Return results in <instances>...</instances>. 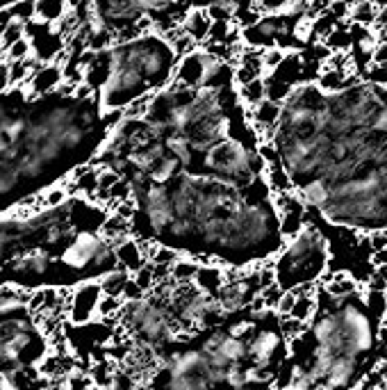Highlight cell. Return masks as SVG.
I'll list each match as a JSON object with an SVG mask.
<instances>
[{
	"mask_svg": "<svg viewBox=\"0 0 387 390\" xmlns=\"http://www.w3.org/2000/svg\"><path fill=\"white\" fill-rule=\"evenodd\" d=\"M232 71L217 59L198 87L171 80L144 117L124 115L91 167L117 176L94 197L117 199L112 210L137 244L246 272L269 265L287 238Z\"/></svg>",
	"mask_w": 387,
	"mask_h": 390,
	"instance_id": "obj_1",
	"label": "cell"
},
{
	"mask_svg": "<svg viewBox=\"0 0 387 390\" xmlns=\"http://www.w3.org/2000/svg\"><path fill=\"white\" fill-rule=\"evenodd\" d=\"M121 119L124 112L103 110L98 98H78L69 82L48 94L25 85L0 91V214L73 183Z\"/></svg>",
	"mask_w": 387,
	"mask_h": 390,
	"instance_id": "obj_2",
	"label": "cell"
},
{
	"mask_svg": "<svg viewBox=\"0 0 387 390\" xmlns=\"http://www.w3.org/2000/svg\"><path fill=\"white\" fill-rule=\"evenodd\" d=\"M126 224L91 194L0 214V292L73 290L126 270Z\"/></svg>",
	"mask_w": 387,
	"mask_h": 390,
	"instance_id": "obj_3",
	"label": "cell"
},
{
	"mask_svg": "<svg viewBox=\"0 0 387 390\" xmlns=\"http://www.w3.org/2000/svg\"><path fill=\"white\" fill-rule=\"evenodd\" d=\"M146 390H271L287 358L280 315L230 311L157 354Z\"/></svg>",
	"mask_w": 387,
	"mask_h": 390,
	"instance_id": "obj_4",
	"label": "cell"
},
{
	"mask_svg": "<svg viewBox=\"0 0 387 390\" xmlns=\"http://www.w3.org/2000/svg\"><path fill=\"white\" fill-rule=\"evenodd\" d=\"M176 64L178 55L160 33H146L80 55L83 82L94 89L100 108L121 112L132 101L165 89L173 80Z\"/></svg>",
	"mask_w": 387,
	"mask_h": 390,
	"instance_id": "obj_5",
	"label": "cell"
},
{
	"mask_svg": "<svg viewBox=\"0 0 387 390\" xmlns=\"http://www.w3.org/2000/svg\"><path fill=\"white\" fill-rule=\"evenodd\" d=\"M328 244L326 235L305 222L303 229L285 242L276 263L271 265L273 285L280 292H292L301 285H317L328 270Z\"/></svg>",
	"mask_w": 387,
	"mask_h": 390,
	"instance_id": "obj_6",
	"label": "cell"
},
{
	"mask_svg": "<svg viewBox=\"0 0 387 390\" xmlns=\"http://www.w3.org/2000/svg\"><path fill=\"white\" fill-rule=\"evenodd\" d=\"M46 354V338L39 324L21 311L0 306V374L12 379L30 372Z\"/></svg>",
	"mask_w": 387,
	"mask_h": 390,
	"instance_id": "obj_7",
	"label": "cell"
},
{
	"mask_svg": "<svg viewBox=\"0 0 387 390\" xmlns=\"http://www.w3.org/2000/svg\"><path fill=\"white\" fill-rule=\"evenodd\" d=\"M62 82H64L62 64H42L28 78L25 87L32 91V94H48V91H55Z\"/></svg>",
	"mask_w": 387,
	"mask_h": 390,
	"instance_id": "obj_8",
	"label": "cell"
},
{
	"mask_svg": "<svg viewBox=\"0 0 387 390\" xmlns=\"http://www.w3.org/2000/svg\"><path fill=\"white\" fill-rule=\"evenodd\" d=\"M210 28H212V18L208 16L206 9H191L180 25L182 33L191 37L196 44H206L210 37Z\"/></svg>",
	"mask_w": 387,
	"mask_h": 390,
	"instance_id": "obj_9",
	"label": "cell"
},
{
	"mask_svg": "<svg viewBox=\"0 0 387 390\" xmlns=\"http://www.w3.org/2000/svg\"><path fill=\"white\" fill-rule=\"evenodd\" d=\"M69 12L66 0H35V18L55 25Z\"/></svg>",
	"mask_w": 387,
	"mask_h": 390,
	"instance_id": "obj_10",
	"label": "cell"
},
{
	"mask_svg": "<svg viewBox=\"0 0 387 390\" xmlns=\"http://www.w3.org/2000/svg\"><path fill=\"white\" fill-rule=\"evenodd\" d=\"M323 290L331 297H335V299H344V297H351L358 292V281H355L353 276L340 272V274H333L331 279L323 283Z\"/></svg>",
	"mask_w": 387,
	"mask_h": 390,
	"instance_id": "obj_11",
	"label": "cell"
},
{
	"mask_svg": "<svg viewBox=\"0 0 387 390\" xmlns=\"http://www.w3.org/2000/svg\"><path fill=\"white\" fill-rule=\"evenodd\" d=\"M237 94H239V101L246 105L249 110H253L258 105V103H262L264 98H267V89H264V80L262 78H256L251 80L249 85H242L237 87Z\"/></svg>",
	"mask_w": 387,
	"mask_h": 390,
	"instance_id": "obj_12",
	"label": "cell"
},
{
	"mask_svg": "<svg viewBox=\"0 0 387 390\" xmlns=\"http://www.w3.org/2000/svg\"><path fill=\"white\" fill-rule=\"evenodd\" d=\"M376 12H379V9H376V7L371 5V0H364V3H355V5H351L349 16H351L358 25L367 28V25H371L374 21H376Z\"/></svg>",
	"mask_w": 387,
	"mask_h": 390,
	"instance_id": "obj_13",
	"label": "cell"
},
{
	"mask_svg": "<svg viewBox=\"0 0 387 390\" xmlns=\"http://www.w3.org/2000/svg\"><path fill=\"white\" fill-rule=\"evenodd\" d=\"M30 55H32V41H30L28 37H21L5 50L7 62H18V59H25Z\"/></svg>",
	"mask_w": 387,
	"mask_h": 390,
	"instance_id": "obj_14",
	"label": "cell"
},
{
	"mask_svg": "<svg viewBox=\"0 0 387 390\" xmlns=\"http://www.w3.org/2000/svg\"><path fill=\"white\" fill-rule=\"evenodd\" d=\"M21 37H25V23H21V21H12L3 33H0V46H3L5 50L14 44V41H18Z\"/></svg>",
	"mask_w": 387,
	"mask_h": 390,
	"instance_id": "obj_15",
	"label": "cell"
},
{
	"mask_svg": "<svg viewBox=\"0 0 387 390\" xmlns=\"http://www.w3.org/2000/svg\"><path fill=\"white\" fill-rule=\"evenodd\" d=\"M292 3V0H256V7L260 12H267V14H276L280 9H285Z\"/></svg>",
	"mask_w": 387,
	"mask_h": 390,
	"instance_id": "obj_16",
	"label": "cell"
},
{
	"mask_svg": "<svg viewBox=\"0 0 387 390\" xmlns=\"http://www.w3.org/2000/svg\"><path fill=\"white\" fill-rule=\"evenodd\" d=\"M371 62H374V64H379V67H387V44H385V41H381L379 46H374Z\"/></svg>",
	"mask_w": 387,
	"mask_h": 390,
	"instance_id": "obj_17",
	"label": "cell"
},
{
	"mask_svg": "<svg viewBox=\"0 0 387 390\" xmlns=\"http://www.w3.org/2000/svg\"><path fill=\"white\" fill-rule=\"evenodd\" d=\"M9 87V76H7V57L5 48L0 46V91H5Z\"/></svg>",
	"mask_w": 387,
	"mask_h": 390,
	"instance_id": "obj_18",
	"label": "cell"
},
{
	"mask_svg": "<svg viewBox=\"0 0 387 390\" xmlns=\"http://www.w3.org/2000/svg\"><path fill=\"white\" fill-rule=\"evenodd\" d=\"M12 12H9V9H0V33H3V30L12 23Z\"/></svg>",
	"mask_w": 387,
	"mask_h": 390,
	"instance_id": "obj_19",
	"label": "cell"
},
{
	"mask_svg": "<svg viewBox=\"0 0 387 390\" xmlns=\"http://www.w3.org/2000/svg\"><path fill=\"white\" fill-rule=\"evenodd\" d=\"M376 25H379L381 30L385 28L387 30V7H383V9H379V12H376V21H374Z\"/></svg>",
	"mask_w": 387,
	"mask_h": 390,
	"instance_id": "obj_20",
	"label": "cell"
},
{
	"mask_svg": "<svg viewBox=\"0 0 387 390\" xmlns=\"http://www.w3.org/2000/svg\"><path fill=\"white\" fill-rule=\"evenodd\" d=\"M376 276H379V279L387 285V263L385 265H379L376 267Z\"/></svg>",
	"mask_w": 387,
	"mask_h": 390,
	"instance_id": "obj_21",
	"label": "cell"
},
{
	"mask_svg": "<svg viewBox=\"0 0 387 390\" xmlns=\"http://www.w3.org/2000/svg\"><path fill=\"white\" fill-rule=\"evenodd\" d=\"M18 3V0H0V9H9V7H14Z\"/></svg>",
	"mask_w": 387,
	"mask_h": 390,
	"instance_id": "obj_22",
	"label": "cell"
},
{
	"mask_svg": "<svg viewBox=\"0 0 387 390\" xmlns=\"http://www.w3.org/2000/svg\"><path fill=\"white\" fill-rule=\"evenodd\" d=\"M371 5L376 9H383V7H387V0H371Z\"/></svg>",
	"mask_w": 387,
	"mask_h": 390,
	"instance_id": "obj_23",
	"label": "cell"
},
{
	"mask_svg": "<svg viewBox=\"0 0 387 390\" xmlns=\"http://www.w3.org/2000/svg\"><path fill=\"white\" fill-rule=\"evenodd\" d=\"M383 297H385V322H387V290L383 292Z\"/></svg>",
	"mask_w": 387,
	"mask_h": 390,
	"instance_id": "obj_24",
	"label": "cell"
},
{
	"mask_svg": "<svg viewBox=\"0 0 387 390\" xmlns=\"http://www.w3.org/2000/svg\"><path fill=\"white\" fill-rule=\"evenodd\" d=\"M346 3H351V5H355V3H364V0H346Z\"/></svg>",
	"mask_w": 387,
	"mask_h": 390,
	"instance_id": "obj_25",
	"label": "cell"
},
{
	"mask_svg": "<svg viewBox=\"0 0 387 390\" xmlns=\"http://www.w3.org/2000/svg\"><path fill=\"white\" fill-rule=\"evenodd\" d=\"M383 388H385V390H387V377H385V384H383Z\"/></svg>",
	"mask_w": 387,
	"mask_h": 390,
	"instance_id": "obj_26",
	"label": "cell"
},
{
	"mask_svg": "<svg viewBox=\"0 0 387 390\" xmlns=\"http://www.w3.org/2000/svg\"><path fill=\"white\" fill-rule=\"evenodd\" d=\"M379 390H385V388H383V386H381V388H379Z\"/></svg>",
	"mask_w": 387,
	"mask_h": 390,
	"instance_id": "obj_27",
	"label": "cell"
}]
</instances>
